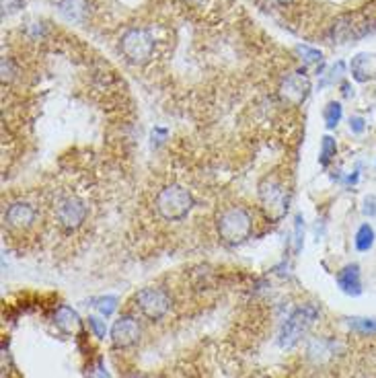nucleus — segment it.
<instances>
[{
	"instance_id": "1a4fd4ad",
	"label": "nucleus",
	"mask_w": 376,
	"mask_h": 378,
	"mask_svg": "<svg viewBox=\"0 0 376 378\" xmlns=\"http://www.w3.org/2000/svg\"><path fill=\"white\" fill-rule=\"evenodd\" d=\"M310 93V81L304 72H294V75H288L282 85H280V97L282 101L290 103V105H300L306 101Z\"/></svg>"
},
{
	"instance_id": "5701e85b",
	"label": "nucleus",
	"mask_w": 376,
	"mask_h": 378,
	"mask_svg": "<svg viewBox=\"0 0 376 378\" xmlns=\"http://www.w3.org/2000/svg\"><path fill=\"white\" fill-rule=\"evenodd\" d=\"M362 212H364V216H368V218L376 216V195L364 198V208H362Z\"/></svg>"
},
{
	"instance_id": "f3484780",
	"label": "nucleus",
	"mask_w": 376,
	"mask_h": 378,
	"mask_svg": "<svg viewBox=\"0 0 376 378\" xmlns=\"http://www.w3.org/2000/svg\"><path fill=\"white\" fill-rule=\"evenodd\" d=\"M93 306H95L103 316H109V314L118 308V298H116V296H101V298H95V300H93Z\"/></svg>"
},
{
	"instance_id": "f8f14e48",
	"label": "nucleus",
	"mask_w": 376,
	"mask_h": 378,
	"mask_svg": "<svg viewBox=\"0 0 376 378\" xmlns=\"http://www.w3.org/2000/svg\"><path fill=\"white\" fill-rule=\"evenodd\" d=\"M337 286L341 288V292H345V294H349V296H360V294H362L360 265H358V263L345 265V267L337 273Z\"/></svg>"
},
{
	"instance_id": "b1692460",
	"label": "nucleus",
	"mask_w": 376,
	"mask_h": 378,
	"mask_svg": "<svg viewBox=\"0 0 376 378\" xmlns=\"http://www.w3.org/2000/svg\"><path fill=\"white\" fill-rule=\"evenodd\" d=\"M349 130H351L353 134H362V132L366 130V122H364V118H358V116L349 118Z\"/></svg>"
},
{
	"instance_id": "7ed1b4c3",
	"label": "nucleus",
	"mask_w": 376,
	"mask_h": 378,
	"mask_svg": "<svg viewBox=\"0 0 376 378\" xmlns=\"http://www.w3.org/2000/svg\"><path fill=\"white\" fill-rule=\"evenodd\" d=\"M193 208V195L183 185H167L157 195V212L169 222H177L189 216Z\"/></svg>"
},
{
	"instance_id": "393cba45",
	"label": "nucleus",
	"mask_w": 376,
	"mask_h": 378,
	"mask_svg": "<svg viewBox=\"0 0 376 378\" xmlns=\"http://www.w3.org/2000/svg\"><path fill=\"white\" fill-rule=\"evenodd\" d=\"M179 3L183 7H187V9H202L208 3V0H179Z\"/></svg>"
},
{
	"instance_id": "6e6552de",
	"label": "nucleus",
	"mask_w": 376,
	"mask_h": 378,
	"mask_svg": "<svg viewBox=\"0 0 376 378\" xmlns=\"http://www.w3.org/2000/svg\"><path fill=\"white\" fill-rule=\"evenodd\" d=\"M140 335H142V329H140L138 319L132 314H124L111 327V345L116 349L134 347L140 341Z\"/></svg>"
},
{
	"instance_id": "2eb2a0df",
	"label": "nucleus",
	"mask_w": 376,
	"mask_h": 378,
	"mask_svg": "<svg viewBox=\"0 0 376 378\" xmlns=\"http://www.w3.org/2000/svg\"><path fill=\"white\" fill-rule=\"evenodd\" d=\"M337 154V144H335V138L331 136H323L321 140V154H319V163L321 167H327Z\"/></svg>"
},
{
	"instance_id": "20e7f679",
	"label": "nucleus",
	"mask_w": 376,
	"mask_h": 378,
	"mask_svg": "<svg viewBox=\"0 0 376 378\" xmlns=\"http://www.w3.org/2000/svg\"><path fill=\"white\" fill-rule=\"evenodd\" d=\"M259 202L269 220H282L288 212L290 193L278 179H263L259 183Z\"/></svg>"
},
{
	"instance_id": "dca6fc26",
	"label": "nucleus",
	"mask_w": 376,
	"mask_h": 378,
	"mask_svg": "<svg viewBox=\"0 0 376 378\" xmlns=\"http://www.w3.org/2000/svg\"><path fill=\"white\" fill-rule=\"evenodd\" d=\"M341 116H343L341 103H337V101H331V103H327V107H325V111H323L325 126H327L329 130L337 128V124L341 122Z\"/></svg>"
},
{
	"instance_id": "4468645a",
	"label": "nucleus",
	"mask_w": 376,
	"mask_h": 378,
	"mask_svg": "<svg viewBox=\"0 0 376 378\" xmlns=\"http://www.w3.org/2000/svg\"><path fill=\"white\" fill-rule=\"evenodd\" d=\"M374 239H376L374 228H372L370 224H362V226L358 228V232H355V241H353V243H355V249L362 251V253L370 251L372 245H374Z\"/></svg>"
},
{
	"instance_id": "9b49d317",
	"label": "nucleus",
	"mask_w": 376,
	"mask_h": 378,
	"mask_svg": "<svg viewBox=\"0 0 376 378\" xmlns=\"http://www.w3.org/2000/svg\"><path fill=\"white\" fill-rule=\"evenodd\" d=\"M58 13L64 21L85 25L91 19V0H60L58 3Z\"/></svg>"
},
{
	"instance_id": "ddd939ff",
	"label": "nucleus",
	"mask_w": 376,
	"mask_h": 378,
	"mask_svg": "<svg viewBox=\"0 0 376 378\" xmlns=\"http://www.w3.org/2000/svg\"><path fill=\"white\" fill-rule=\"evenodd\" d=\"M54 321H56L58 329L64 331V333H75V331L81 327V316H79V312H77L75 308L66 306V304H62V306L56 310Z\"/></svg>"
},
{
	"instance_id": "4be33fe9",
	"label": "nucleus",
	"mask_w": 376,
	"mask_h": 378,
	"mask_svg": "<svg viewBox=\"0 0 376 378\" xmlns=\"http://www.w3.org/2000/svg\"><path fill=\"white\" fill-rule=\"evenodd\" d=\"M89 325H91V329L95 331V335L99 337V339H103L105 337V321H101V319H97V316H89Z\"/></svg>"
},
{
	"instance_id": "412c9836",
	"label": "nucleus",
	"mask_w": 376,
	"mask_h": 378,
	"mask_svg": "<svg viewBox=\"0 0 376 378\" xmlns=\"http://www.w3.org/2000/svg\"><path fill=\"white\" fill-rule=\"evenodd\" d=\"M25 0H3V17H11L19 9H23Z\"/></svg>"
},
{
	"instance_id": "f257e3e1",
	"label": "nucleus",
	"mask_w": 376,
	"mask_h": 378,
	"mask_svg": "<svg viewBox=\"0 0 376 378\" xmlns=\"http://www.w3.org/2000/svg\"><path fill=\"white\" fill-rule=\"evenodd\" d=\"M157 36L148 25H128L120 40H118V52L130 66H146L155 54H157Z\"/></svg>"
},
{
	"instance_id": "a878e982",
	"label": "nucleus",
	"mask_w": 376,
	"mask_h": 378,
	"mask_svg": "<svg viewBox=\"0 0 376 378\" xmlns=\"http://www.w3.org/2000/svg\"><path fill=\"white\" fill-rule=\"evenodd\" d=\"M124 378H146V376H142V374H128V376H124Z\"/></svg>"
},
{
	"instance_id": "a211bd4d",
	"label": "nucleus",
	"mask_w": 376,
	"mask_h": 378,
	"mask_svg": "<svg viewBox=\"0 0 376 378\" xmlns=\"http://www.w3.org/2000/svg\"><path fill=\"white\" fill-rule=\"evenodd\" d=\"M296 54L306 62V64H314V62H321V58H323V54L319 52V50H314V48H310V46H296Z\"/></svg>"
},
{
	"instance_id": "0eeeda50",
	"label": "nucleus",
	"mask_w": 376,
	"mask_h": 378,
	"mask_svg": "<svg viewBox=\"0 0 376 378\" xmlns=\"http://www.w3.org/2000/svg\"><path fill=\"white\" fill-rule=\"evenodd\" d=\"M87 216H89L87 204L77 195H68V198L60 200L56 206V220H58L62 230H68V232L79 230L85 224Z\"/></svg>"
},
{
	"instance_id": "6ab92c4d",
	"label": "nucleus",
	"mask_w": 376,
	"mask_h": 378,
	"mask_svg": "<svg viewBox=\"0 0 376 378\" xmlns=\"http://www.w3.org/2000/svg\"><path fill=\"white\" fill-rule=\"evenodd\" d=\"M349 325L353 329L364 331V333H376V321L374 319H349Z\"/></svg>"
},
{
	"instance_id": "423d86ee",
	"label": "nucleus",
	"mask_w": 376,
	"mask_h": 378,
	"mask_svg": "<svg viewBox=\"0 0 376 378\" xmlns=\"http://www.w3.org/2000/svg\"><path fill=\"white\" fill-rule=\"evenodd\" d=\"M136 308L140 310V314L148 321H161L169 310H171V296L167 294V290L163 288H142L136 294Z\"/></svg>"
},
{
	"instance_id": "f03ea898",
	"label": "nucleus",
	"mask_w": 376,
	"mask_h": 378,
	"mask_svg": "<svg viewBox=\"0 0 376 378\" xmlns=\"http://www.w3.org/2000/svg\"><path fill=\"white\" fill-rule=\"evenodd\" d=\"M216 230L222 243L234 247L245 243L253 232V218L243 206H228L216 218Z\"/></svg>"
},
{
	"instance_id": "39448f33",
	"label": "nucleus",
	"mask_w": 376,
	"mask_h": 378,
	"mask_svg": "<svg viewBox=\"0 0 376 378\" xmlns=\"http://www.w3.org/2000/svg\"><path fill=\"white\" fill-rule=\"evenodd\" d=\"M319 316L317 308L312 304H304L300 308H296L288 321L284 323L282 327V333H280V345L282 347H292L300 341V337L308 331V327L314 323V319Z\"/></svg>"
},
{
	"instance_id": "9d476101",
	"label": "nucleus",
	"mask_w": 376,
	"mask_h": 378,
	"mask_svg": "<svg viewBox=\"0 0 376 378\" xmlns=\"http://www.w3.org/2000/svg\"><path fill=\"white\" fill-rule=\"evenodd\" d=\"M38 212L29 202H13L5 212V222L11 230H27L36 224Z\"/></svg>"
},
{
	"instance_id": "aec40b11",
	"label": "nucleus",
	"mask_w": 376,
	"mask_h": 378,
	"mask_svg": "<svg viewBox=\"0 0 376 378\" xmlns=\"http://www.w3.org/2000/svg\"><path fill=\"white\" fill-rule=\"evenodd\" d=\"M362 62H366V56H364V54L355 56V60L351 62L353 79H355V81H360V83H364V81H366V72H364V68H362Z\"/></svg>"
}]
</instances>
